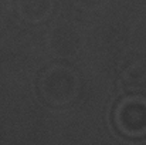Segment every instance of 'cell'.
<instances>
[{"mask_svg": "<svg viewBox=\"0 0 146 145\" xmlns=\"http://www.w3.org/2000/svg\"><path fill=\"white\" fill-rule=\"evenodd\" d=\"M119 130L128 135L146 134V101L142 98L125 100L116 111Z\"/></svg>", "mask_w": 146, "mask_h": 145, "instance_id": "1", "label": "cell"}]
</instances>
